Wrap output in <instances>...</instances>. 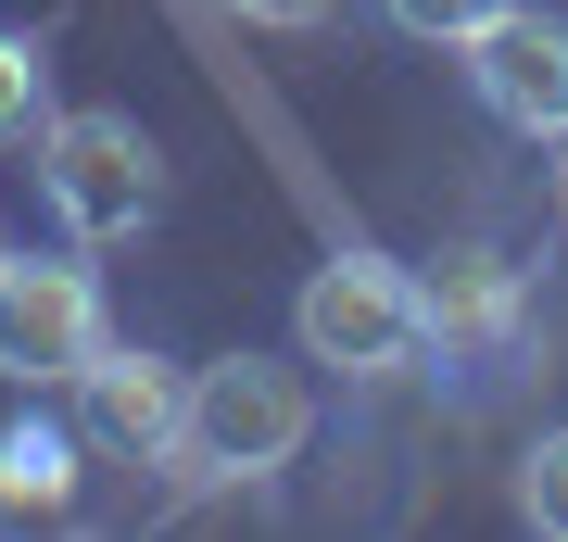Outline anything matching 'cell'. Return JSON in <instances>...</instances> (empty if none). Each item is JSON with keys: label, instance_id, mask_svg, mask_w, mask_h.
<instances>
[{"label": "cell", "instance_id": "cell-1", "mask_svg": "<svg viewBox=\"0 0 568 542\" xmlns=\"http://www.w3.org/2000/svg\"><path fill=\"white\" fill-rule=\"evenodd\" d=\"M39 202L77 253H114L164 215V140L126 101H77V114L39 126Z\"/></svg>", "mask_w": 568, "mask_h": 542}, {"label": "cell", "instance_id": "cell-2", "mask_svg": "<svg viewBox=\"0 0 568 542\" xmlns=\"http://www.w3.org/2000/svg\"><path fill=\"white\" fill-rule=\"evenodd\" d=\"M304 442H316V391L265 354H215V366H190V417L164 467L190 492H227V480H278Z\"/></svg>", "mask_w": 568, "mask_h": 542}, {"label": "cell", "instance_id": "cell-3", "mask_svg": "<svg viewBox=\"0 0 568 542\" xmlns=\"http://www.w3.org/2000/svg\"><path fill=\"white\" fill-rule=\"evenodd\" d=\"M291 341H304V366H328V379H405V366L429 354V278L392 253H328L304 290H291Z\"/></svg>", "mask_w": 568, "mask_h": 542}, {"label": "cell", "instance_id": "cell-4", "mask_svg": "<svg viewBox=\"0 0 568 542\" xmlns=\"http://www.w3.org/2000/svg\"><path fill=\"white\" fill-rule=\"evenodd\" d=\"M114 341L102 278L77 253H0V379L26 391H77V366Z\"/></svg>", "mask_w": 568, "mask_h": 542}, {"label": "cell", "instance_id": "cell-5", "mask_svg": "<svg viewBox=\"0 0 568 542\" xmlns=\"http://www.w3.org/2000/svg\"><path fill=\"white\" fill-rule=\"evenodd\" d=\"M178 417H190V366H164L140 341H102L77 366V429L102 467H164L178 454Z\"/></svg>", "mask_w": 568, "mask_h": 542}, {"label": "cell", "instance_id": "cell-6", "mask_svg": "<svg viewBox=\"0 0 568 542\" xmlns=\"http://www.w3.org/2000/svg\"><path fill=\"white\" fill-rule=\"evenodd\" d=\"M467 89H480V114L518 126V140H568V25L506 0V13L467 39Z\"/></svg>", "mask_w": 568, "mask_h": 542}, {"label": "cell", "instance_id": "cell-7", "mask_svg": "<svg viewBox=\"0 0 568 542\" xmlns=\"http://www.w3.org/2000/svg\"><path fill=\"white\" fill-rule=\"evenodd\" d=\"M77 480H89V429L63 417L0 429V518H77Z\"/></svg>", "mask_w": 568, "mask_h": 542}, {"label": "cell", "instance_id": "cell-8", "mask_svg": "<svg viewBox=\"0 0 568 542\" xmlns=\"http://www.w3.org/2000/svg\"><path fill=\"white\" fill-rule=\"evenodd\" d=\"M429 341L443 354H506L518 341V278L493 253H443V278H429Z\"/></svg>", "mask_w": 568, "mask_h": 542}, {"label": "cell", "instance_id": "cell-9", "mask_svg": "<svg viewBox=\"0 0 568 542\" xmlns=\"http://www.w3.org/2000/svg\"><path fill=\"white\" fill-rule=\"evenodd\" d=\"M39 126H51V63H39V39H13V25H0V152L39 140Z\"/></svg>", "mask_w": 568, "mask_h": 542}, {"label": "cell", "instance_id": "cell-10", "mask_svg": "<svg viewBox=\"0 0 568 542\" xmlns=\"http://www.w3.org/2000/svg\"><path fill=\"white\" fill-rule=\"evenodd\" d=\"M518 518L544 542H568V429H544V442L518 454Z\"/></svg>", "mask_w": 568, "mask_h": 542}, {"label": "cell", "instance_id": "cell-11", "mask_svg": "<svg viewBox=\"0 0 568 542\" xmlns=\"http://www.w3.org/2000/svg\"><path fill=\"white\" fill-rule=\"evenodd\" d=\"M379 13L405 25V39H429V51H467L493 13H506V0H379Z\"/></svg>", "mask_w": 568, "mask_h": 542}, {"label": "cell", "instance_id": "cell-12", "mask_svg": "<svg viewBox=\"0 0 568 542\" xmlns=\"http://www.w3.org/2000/svg\"><path fill=\"white\" fill-rule=\"evenodd\" d=\"M227 13H241V25H278V39H316L328 0H227Z\"/></svg>", "mask_w": 568, "mask_h": 542}, {"label": "cell", "instance_id": "cell-13", "mask_svg": "<svg viewBox=\"0 0 568 542\" xmlns=\"http://www.w3.org/2000/svg\"><path fill=\"white\" fill-rule=\"evenodd\" d=\"M0 253H13V241H0Z\"/></svg>", "mask_w": 568, "mask_h": 542}]
</instances>
